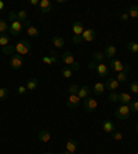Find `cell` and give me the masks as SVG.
Here are the masks:
<instances>
[{"label":"cell","mask_w":138,"mask_h":154,"mask_svg":"<svg viewBox=\"0 0 138 154\" xmlns=\"http://www.w3.org/2000/svg\"><path fill=\"white\" fill-rule=\"evenodd\" d=\"M37 85H39V81H37V79L36 77H33V79H29L28 80V83H26V90H36L37 88Z\"/></svg>","instance_id":"obj_21"},{"label":"cell","mask_w":138,"mask_h":154,"mask_svg":"<svg viewBox=\"0 0 138 154\" xmlns=\"http://www.w3.org/2000/svg\"><path fill=\"white\" fill-rule=\"evenodd\" d=\"M129 18H130L129 13H124V14H122V15H120V21H122V22H126Z\"/></svg>","instance_id":"obj_44"},{"label":"cell","mask_w":138,"mask_h":154,"mask_svg":"<svg viewBox=\"0 0 138 154\" xmlns=\"http://www.w3.org/2000/svg\"><path fill=\"white\" fill-rule=\"evenodd\" d=\"M66 150L69 151V153H76V150H77V142L73 140V139H69V140L66 142Z\"/></svg>","instance_id":"obj_20"},{"label":"cell","mask_w":138,"mask_h":154,"mask_svg":"<svg viewBox=\"0 0 138 154\" xmlns=\"http://www.w3.org/2000/svg\"><path fill=\"white\" fill-rule=\"evenodd\" d=\"M130 91L133 94H138V81H134V83L130 84Z\"/></svg>","instance_id":"obj_38"},{"label":"cell","mask_w":138,"mask_h":154,"mask_svg":"<svg viewBox=\"0 0 138 154\" xmlns=\"http://www.w3.org/2000/svg\"><path fill=\"white\" fill-rule=\"evenodd\" d=\"M10 65H11V67H13L14 70H19V69L24 66L22 57L18 55V54H13L11 55V58H10Z\"/></svg>","instance_id":"obj_4"},{"label":"cell","mask_w":138,"mask_h":154,"mask_svg":"<svg viewBox=\"0 0 138 154\" xmlns=\"http://www.w3.org/2000/svg\"><path fill=\"white\" fill-rule=\"evenodd\" d=\"M105 90H106L105 84H102V83H97L95 85H94V88H93V91H94V94H95V95H102Z\"/></svg>","instance_id":"obj_22"},{"label":"cell","mask_w":138,"mask_h":154,"mask_svg":"<svg viewBox=\"0 0 138 154\" xmlns=\"http://www.w3.org/2000/svg\"><path fill=\"white\" fill-rule=\"evenodd\" d=\"M10 44V36L8 35H0V45L2 47H6V45Z\"/></svg>","instance_id":"obj_25"},{"label":"cell","mask_w":138,"mask_h":154,"mask_svg":"<svg viewBox=\"0 0 138 154\" xmlns=\"http://www.w3.org/2000/svg\"><path fill=\"white\" fill-rule=\"evenodd\" d=\"M108 99H109L111 103L119 102V94H116L115 91H113V92H111V95H109V98H108Z\"/></svg>","instance_id":"obj_36"},{"label":"cell","mask_w":138,"mask_h":154,"mask_svg":"<svg viewBox=\"0 0 138 154\" xmlns=\"http://www.w3.org/2000/svg\"><path fill=\"white\" fill-rule=\"evenodd\" d=\"M111 135H112V138L115 139V140H122V139H123V134H122V132L113 131V132H112V134H111Z\"/></svg>","instance_id":"obj_37"},{"label":"cell","mask_w":138,"mask_h":154,"mask_svg":"<svg viewBox=\"0 0 138 154\" xmlns=\"http://www.w3.org/2000/svg\"><path fill=\"white\" fill-rule=\"evenodd\" d=\"M95 36H97V33L94 29H84L83 35H82V38H83V42H86V43H91L94 38H95Z\"/></svg>","instance_id":"obj_7"},{"label":"cell","mask_w":138,"mask_h":154,"mask_svg":"<svg viewBox=\"0 0 138 154\" xmlns=\"http://www.w3.org/2000/svg\"><path fill=\"white\" fill-rule=\"evenodd\" d=\"M46 154H53V153H46Z\"/></svg>","instance_id":"obj_52"},{"label":"cell","mask_w":138,"mask_h":154,"mask_svg":"<svg viewBox=\"0 0 138 154\" xmlns=\"http://www.w3.org/2000/svg\"><path fill=\"white\" fill-rule=\"evenodd\" d=\"M17 15H18V21H19V22H24V21H26V19H28V13H26L25 10H19L18 13H17Z\"/></svg>","instance_id":"obj_29"},{"label":"cell","mask_w":138,"mask_h":154,"mask_svg":"<svg viewBox=\"0 0 138 154\" xmlns=\"http://www.w3.org/2000/svg\"><path fill=\"white\" fill-rule=\"evenodd\" d=\"M130 107H129V105H122L120 107H117L116 109V112H115V114H116V117L119 120H127L130 117Z\"/></svg>","instance_id":"obj_3"},{"label":"cell","mask_w":138,"mask_h":154,"mask_svg":"<svg viewBox=\"0 0 138 154\" xmlns=\"http://www.w3.org/2000/svg\"><path fill=\"white\" fill-rule=\"evenodd\" d=\"M130 18H138V6H131L129 10Z\"/></svg>","instance_id":"obj_31"},{"label":"cell","mask_w":138,"mask_h":154,"mask_svg":"<svg viewBox=\"0 0 138 154\" xmlns=\"http://www.w3.org/2000/svg\"><path fill=\"white\" fill-rule=\"evenodd\" d=\"M72 32H73L75 36H82L84 32V26L82 22H73L72 25Z\"/></svg>","instance_id":"obj_14"},{"label":"cell","mask_w":138,"mask_h":154,"mask_svg":"<svg viewBox=\"0 0 138 154\" xmlns=\"http://www.w3.org/2000/svg\"><path fill=\"white\" fill-rule=\"evenodd\" d=\"M88 69H90V70H97V63H95V61H91L90 63H88Z\"/></svg>","instance_id":"obj_45"},{"label":"cell","mask_w":138,"mask_h":154,"mask_svg":"<svg viewBox=\"0 0 138 154\" xmlns=\"http://www.w3.org/2000/svg\"><path fill=\"white\" fill-rule=\"evenodd\" d=\"M44 63H47V65H53V61H51V57L50 55H46V57H43V59H42Z\"/></svg>","instance_id":"obj_42"},{"label":"cell","mask_w":138,"mask_h":154,"mask_svg":"<svg viewBox=\"0 0 138 154\" xmlns=\"http://www.w3.org/2000/svg\"><path fill=\"white\" fill-rule=\"evenodd\" d=\"M102 128L106 134H112V132L115 131V124H113V121H111V120H105L102 124Z\"/></svg>","instance_id":"obj_17"},{"label":"cell","mask_w":138,"mask_h":154,"mask_svg":"<svg viewBox=\"0 0 138 154\" xmlns=\"http://www.w3.org/2000/svg\"><path fill=\"white\" fill-rule=\"evenodd\" d=\"M79 103H80V98L77 95H69V98L66 100V105L69 109H76L79 106Z\"/></svg>","instance_id":"obj_8"},{"label":"cell","mask_w":138,"mask_h":154,"mask_svg":"<svg viewBox=\"0 0 138 154\" xmlns=\"http://www.w3.org/2000/svg\"><path fill=\"white\" fill-rule=\"evenodd\" d=\"M61 154H75V153H69V151H68V150H66V151H62V153H61Z\"/></svg>","instance_id":"obj_50"},{"label":"cell","mask_w":138,"mask_h":154,"mask_svg":"<svg viewBox=\"0 0 138 154\" xmlns=\"http://www.w3.org/2000/svg\"><path fill=\"white\" fill-rule=\"evenodd\" d=\"M83 106H84V110H86V112L93 113L94 110L97 109L98 102H97V99H93V98H87V99H84Z\"/></svg>","instance_id":"obj_5"},{"label":"cell","mask_w":138,"mask_h":154,"mask_svg":"<svg viewBox=\"0 0 138 154\" xmlns=\"http://www.w3.org/2000/svg\"><path fill=\"white\" fill-rule=\"evenodd\" d=\"M79 88H80V87L77 85V84H72V85L68 88V92H69V95H77Z\"/></svg>","instance_id":"obj_32"},{"label":"cell","mask_w":138,"mask_h":154,"mask_svg":"<svg viewBox=\"0 0 138 154\" xmlns=\"http://www.w3.org/2000/svg\"><path fill=\"white\" fill-rule=\"evenodd\" d=\"M131 100L133 99H131V96H130V94H127V92L119 94V102L122 103V105H129Z\"/></svg>","instance_id":"obj_19"},{"label":"cell","mask_w":138,"mask_h":154,"mask_svg":"<svg viewBox=\"0 0 138 154\" xmlns=\"http://www.w3.org/2000/svg\"><path fill=\"white\" fill-rule=\"evenodd\" d=\"M135 132H138V122L135 124Z\"/></svg>","instance_id":"obj_51"},{"label":"cell","mask_w":138,"mask_h":154,"mask_svg":"<svg viewBox=\"0 0 138 154\" xmlns=\"http://www.w3.org/2000/svg\"><path fill=\"white\" fill-rule=\"evenodd\" d=\"M97 73H98V76L101 77H106L108 74H109V66L105 63H97Z\"/></svg>","instance_id":"obj_9"},{"label":"cell","mask_w":138,"mask_h":154,"mask_svg":"<svg viewBox=\"0 0 138 154\" xmlns=\"http://www.w3.org/2000/svg\"><path fill=\"white\" fill-rule=\"evenodd\" d=\"M8 18L11 22H15V21H18V15H17V13H14V11H11V13L8 14Z\"/></svg>","instance_id":"obj_40"},{"label":"cell","mask_w":138,"mask_h":154,"mask_svg":"<svg viewBox=\"0 0 138 154\" xmlns=\"http://www.w3.org/2000/svg\"><path fill=\"white\" fill-rule=\"evenodd\" d=\"M14 52H15V45L8 44V45H6V47H3V54H6V55H13Z\"/></svg>","instance_id":"obj_27"},{"label":"cell","mask_w":138,"mask_h":154,"mask_svg":"<svg viewBox=\"0 0 138 154\" xmlns=\"http://www.w3.org/2000/svg\"><path fill=\"white\" fill-rule=\"evenodd\" d=\"M30 48H32V44H30L29 40H21V42H18L15 44V54H18V55L22 57V55L29 54Z\"/></svg>","instance_id":"obj_1"},{"label":"cell","mask_w":138,"mask_h":154,"mask_svg":"<svg viewBox=\"0 0 138 154\" xmlns=\"http://www.w3.org/2000/svg\"><path fill=\"white\" fill-rule=\"evenodd\" d=\"M39 7H40V13L46 14V13H50V11H51L53 4L50 0H42V2L39 3Z\"/></svg>","instance_id":"obj_11"},{"label":"cell","mask_w":138,"mask_h":154,"mask_svg":"<svg viewBox=\"0 0 138 154\" xmlns=\"http://www.w3.org/2000/svg\"><path fill=\"white\" fill-rule=\"evenodd\" d=\"M90 92H91V88L87 85H83L79 88V92H77V96L80 98V99H87V98H90Z\"/></svg>","instance_id":"obj_10"},{"label":"cell","mask_w":138,"mask_h":154,"mask_svg":"<svg viewBox=\"0 0 138 154\" xmlns=\"http://www.w3.org/2000/svg\"><path fill=\"white\" fill-rule=\"evenodd\" d=\"M109 66L112 67V70L116 72V73H120V72H129L130 70V66H127V65H123L122 61H119V59H111V63Z\"/></svg>","instance_id":"obj_2"},{"label":"cell","mask_w":138,"mask_h":154,"mask_svg":"<svg viewBox=\"0 0 138 154\" xmlns=\"http://www.w3.org/2000/svg\"><path fill=\"white\" fill-rule=\"evenodd\" d=\"M61 59H62V62H64L65 65H68V66H71V65L75 62L73 54H72V52H69V51L64 52V54H62V57H61Z\"/></svg>","instance_id":"obj_13"},{"label":"cell","mask_w":138,"mask_h":154,"mask_svg":"<svg viewBox=\"0 0 138 154\" xmlns=\"http://www.w3.org/2000/svg\"><path fill=\"white\" fill-rule=\"evenodd\" d=\"M8 94H10L8 88H0V100L7 99V96H8Z\"/></svg>","instance_id":"obj_35"},{"label":"cell","mask_w":138,"mask_h":154,"mask_svg":"<svg viewBox=\"0 0 138 154\" xmlns=\"http://www.w3.org/2000/svg\"><path fill=\"white\" fill-rule=\"evenodd\" d=\"M39 3H40L39 0H30V2H29V4H30V6H39Z\"/></svg>","instance_id":"obj_48"},{"label":"cell","mask_w":138,"mask_h":154,"mask_svg":"<svg viewBox=\"0 0 138 154\" xmlns=\"http://www.w3.org/2000/svg\"><path fill=\"white\" fill-rule=\"evenodd\" d=\"M119 81L116 80V79H108V80H106V83H105V88H108V90L109 91H116L117 90V88H119Z\"/></svg>","instance_id":"obj_12"},{"label":"cell","mask_w":138,"mask_h":154,"mask_svg":"<svg viewBox=\"0 0 138 154\" xmlns=\"http://www.w3.org/2000/svg\"><path fill=\"white\" fill-rule=\"evenodd\" d=\"M22 29H24L22 23L19 22V21H15V22H11V25H10L8 30H10V33H11L13 36H18L19 33L22 32Z\"/></svg>","instance_id":"obj_6"},{"label":"cell","mask_w":138,"mask_h":154,"mask_svg":"<svg viewBox=\"0 0 138 154\" xmlns=\"http://www.w3.org/2000/svg\"><path fill=\"white\" fill-rule=\"evenodd\" d=\"M104 55L105 58H109V59H113L116 55V47L115 45H106L105 51H104Z\"/></svg>","instance_id":"obj_16"},{"label":"cell","mask_w":138,"mask_h":154,"mask_svg":"<svg viewBox=\"0 0 138 154\" xmlns=\"http://www.w3.org/2000/svg\"><path fill=\"white\" fill-rule=\"evenodd\" d=\"M4 6H6V4H4V2H2V0H0V10H3Z\"/></svg>","instance_id":"obj_49"},{"label":"cell","mask_w":138,"mask_h":154,"mask_svg":"<svg viewBox=\"0 0 138 154\" xmlns=\"http://www.w3.org/2000/svg\"><path fill=\"white\" fill-rule=\"evenodd\" d=\"M10 26L7 25V22L4 21V19H0V35H4L6 33V30H8Z\"/></svg>","instance_id":"obj_33"},{"label":"cell","mask_w":138,"mask_h":154,"mask_svg":"<svg viewBox=\"0 0 138 154\" xmlns=\"http://www.w3.org/2000/svg\"><path fill=\"white\" fill-rule=\"evenodd\" d=\"M61 73L65 79H69V77H72V73H73V72H72V69L69 66H65L61 69Z\"/></svg>","instance_id":"obj_28"},{"label":"cell","mask_w":138,"mask_h":154,"mask_svg":"<svg viewBox=\"0 0 138 154\" xmlns=\"http://www.w3.org/2000/svg\"><path fill=\"white\" fill-rule=\"evenodd\" d=\"M21 23H22V26H25L26 29L32 25V23H30V19H26V21H24V22H21Z\"/></svg>","instance_id":"obj_47"},{"label":"cell","mask_w":138,"mask_h":154,"mask_svg":"<svg viewBox=\"0 0 138 154\" xmlns=\"http://www.w3.org/2000/svg\"><path fill=\"white\" fill-rule=\"evenodd\" d=\"M94 61H97L98 63H104V61H105V55L102 54V52H94Z\"/></svg>","instance_id":"obj_30"},{"label":"cell","mask_w":138,"mask_h":154,"mask_svg":"<svg viewBox=\"0 0 138 154\" xmlns=\"http://www.w3.org/2000/svg\"><path fill=\"white\" fill-rule=\"evenodd\" d=\"M26 33H28L30 37H37L40 33H39V29L36 28V26H33V25H30L28 29H26Z\"/></svg>","instance_id":"obj_24"},{"label":"cell","mask_w":138,"mask_h":154,"mask_svg":"<svg viewBox=\"0 0 138 154\" xmlns=\"http://www.w3.org/2000/svg\"><path fill=\"white\" fill-rule=\"evenodd\" d=\"M37 139L40 142H43V143H47V142L51 139V132H48V131H46V129H43V131L39 132Z\"/></svg>","instance_id":"obj_15"},{"label":"cell","mask_w":138,"mask_h":154,"mask_svg":"<svg viewBox=\"0 0 138 154\" xmlns=\"http://www.w3.org/2000/svg\"><path fill=\"white\" fill-rule=\"evenodd\" d=\"M126 48H127V51H130L131 54H137L138 52V43L129 42L127 44H126Z\"/></svg>","instance_id":"obj_23"},{"label":"cell","mask_w":138,"mask_h":154,"mask_svg":"<svg viewBox=\"0 0 138 154\" xmlns=\"http://www.w3.org/2000/svg\"><path fill=\"white\" fill-rule=\"evenodd\" d=\"M116 80L119 81V83H126V81L129 80L127 72H120V73H117V77H116Z\"/></svg>","instance_id":"obj_26"},{"label":"cell","mask_w":138,"mask_h":154,"mask_svg":"<svg viewBox=\"0 0 138 154\" xmlns=\"http://www.w3.org/2000/svg\"><path fill=\"white\" fill-rule=\"evenodd\" d=\"M50 57H51V61H53V65H55L58 62V58H57V51H54L53 50L51 52H50Z\"/></svg>","instance_id":"obj_39"},{"label":"cell","mask_w":138,"mask_h":154,"mask_svg":"<svg viewBox=\"0 0 138 154\" xmlns=\"http://www.w3.org/2000/svg\"><path fill=\"white\" fill-rule=\"evenodd\" d=\"M69 67H71V69H72V72H76V70H79V69H80V63H79V62H76V61H75L73 63H72Z\"/></svg>","instance_id":"obj_41"},{"label":"cell","mask_w":138,"mask_h":154,"mask_svg":"<svg viewBox=\"0 0 138 154\" xmlns=\"http://www.w3.org/2000/svg\"><path fill=\"white\" fill-rule=\"evenodd\" d=\"M17 91H18L19 95H24V94H25V91H26V87L19 85V87H18V90H17Z\"/></svg>","instance_id":"obj_46"},{"label":"cell","mask_w":138,"mask_h":154,"mask_svg":"<svg viewBox=\"0 0 138 154\" xmlns=\"http://www.w3.org/2000/svg\"><path fill=\"white\" fill-rule=\"evenodd\" d=\"M72 42H73L75 44H80V43L83 42V38H82V36H73V38H72Z\"/></svg>","instance_id":"obj_43"},{"label":"cell","mask_w":138,"mask_h":154,"mask_svg":"<svg viewBox=\"0 0 138 154\" xmlns=\"http://www.w3.org/2000/svg\"><path fill=\"white\" fill-rule=\"evenodd\" d=\"M53 45H54L55 48H62L65 45V42H64V38L61 37V36H54V37H53Z\"/></svg>","instance_id":"obj_18"},{"label":"cell","mask_w":138,"mask_h":154,"mask_svg":"<svg viewBox=\"0 0 138 154\" xmlns=\"http://www.w3.org/2000/svg\"><path fill=\"white\" fill-rule=\"evenodd\" d=\"M129 107L131 113H138V100H131L129 103Z\"/></svg>","instance_id":"obj_34"}]
</instances>
